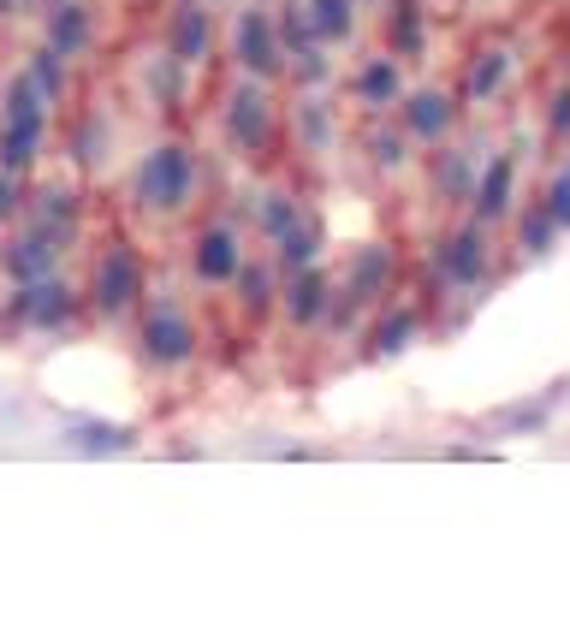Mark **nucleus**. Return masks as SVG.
<instances>
[{"label":"nucleus","instance_id":"nucleus-1","mask_svg":"<svg viewBox=\"0 0 570 629\" xmlns=\"http://www.w3.org/2000/svg\"><path fill=\"white\" fill-rule=\"evenodd\" d=\"M42 125H48V95L36 78H18L7 90V113H0V167L7 172H24L42 143Z\"/></svg>","mask_w":570,"mask_h":629},{"label":"nucleus","instance_id":"nucleus-2","mask_svg":"<svg viewBox=\"0 0 570 629\" xmlns=\"http://www.w3.org/2000/svg\"><path fill=\"white\" fill-rule=\"evenodd\" d=\"M190 179H197L190 155L179 143H167V149H155V155L137 167V196H143L149 208H179L190 196Z\"/></svg>","mask_w":570,"mask_h":629},{"label":"nucleus","instance_id":"nucleus-3","mask_svg":"<svg viewBox=\"0 0 570 629\" xmlns=\"http://www.w3.org/2000/svg\"><path fill=\"white\" fill-rule=\"evenodd\" d=\"M137 292H143V268H137V256H131V249H113V256L96 268V309L119 314Z\"/></svg>","mask_w":570,"mask_h":629},{"label":"nucleus","instance_id":"nucleus-4","mask_svg":"<svg viewBox=\"0 0 570 629\" xmlns=\"http://www.w3.org/2000/svg\"><path fill=\"white\" fill-rule=\"evenodd\" d=\"M12 314L18 321H30V326H66L72 321V292L48 273V280H30V285H18V304H12Z\"/></svg>","mask_w":570,"mask_h":629},{"label":"nucleus","instance_id":"nucleus-5","mask_svg":"<svg viewBox=\"0 0 570 629\" xmlns=\"http://www.w3.org/2000/svg\"><path fill=\"white\" fill-rule=\"evenodd\" d=\"M143 350L155 362H185L190 350H197V333H190V321H179L173 309H161V314L143 321Z\"/></svg>","mask_w":570,"mask_h":629},{"label":"nucleus","instance_id":"nucleus-6","mask_svg":"<svg viewBox=\"0 0 570 629\" xmlns=\"http://www.w3.org/2000/svg\"><path fill=\"white\" fill-rule=\"evenodd\" d=\"M54 249H60V232H30V238H18L12 244V256H7V268H12V280L18 285H30V280H48V268H54Z\"/></svg>","mask_w":570,"mask_h":629},{"label":"nucleus","instance_id":"nucleus-7","mask_svg":"<svg viewBox=\"0 0 570 629\" xmlns=\"http://www.w3.org/2000/svg\"><path fill=\"white\" fill-rule=\"evenodd\" d=\"M238 60H244L250 72H262V78L274 72V36H268V18H262V12H244V18H238Z\"/></svg>","mask_w":570,"mask_h":629},{"label":"nucleus","instance_id":"nucleus-8","mask_svg":"<svg viewBox=\"0 0 570 629\" xmlns=\"http://www.w3.org/2000/svg\"><path fill=\"white\" fill-rule=\"evenodd\" d=\"M197 273L202 280H232L238 273V238L232 232H208L197 244Z\"/></svg>","mask_w":570,"mask_h":629},{"label":"nucleus","instance_id":"nucleus-9","mask_svg":"<svg viewBox=\"0 0 570 629\" xmlns=\"http://www.w3.org/2000/svg\"><path fill=\"white\" fill-rule=\"evenodd\" d=\"M262 131H268L262 90H238V95H232V137H238V143H262Z\"/></svg>","mask_w":570,"mask_h":629},{"label":"nucleus","instance_id":"nucleus-10","mask_svg":"<svg viewBox=\"0 0 570 629\" xmlns=\"http://www.w3.org/2000/svg\"><path fill=\"white\" fill-rule=\"evenodd\" d=\"M84 36H90V18H84V7H54V24H48V42L60 48V54H78Z\"/></svg>","mask_w":570,"mask_h":629},{"label":"nucleus","instance_id":"nucleus-11","mask_svg":"<svg viewBox=\"0 0 570 629\" xmlns=\"http://www.w3.org/2000/svg\"><path fill=\"white\" fill-rule=\"evenodd\" d=\"M202 48H208V18H202V7H185L173 24V60H197Z\"/></svg>","mask_w":570,"mask_h":629},{"label":"nucleus","instance_id":"nucleus-12","mask_svg":"<svg viewBox=\"0 0 570 629\" xmlns=\"http://www.w3.org/2000/svg\"><path fill=\"white\" fill-rule=\"evenodd\" d=\"M66 434H72V446H84V451H125L131 446V427H107V422H72Z\"/></svg>","mask_w":570,"mask_h":629},{"label":"nucleus","instance_id":"nucleus-13","mask_svg":"<svg viewBox=\"0 0 570 629\" xmlns=\"http://www.w3.org/2000/svg\"><path fill=\"white\" fill-rule=\"evenodd\" d=\"M446 273H452V280H464V285L481 280V238L476 232H464V238H452V244H446Z\"/></svg>","mask_w":570,"mask_h":629},{"label":"nucleus","instance_id":"nucleus-14","mask_svg":"<svg viewBox=\"0 0 570 629\" xmlns=\"http://www.w3.org/2000/svg\"><path fill=\"white\" fill-rule=\"evenodd\" d=\"M505 196H511V161H493V167H487V179H481L476 214H481V220H493V214L505 208Z\"/></svg>","mask_w":570,"mask_h":629},{"label":"nucleus","instance_id":"nucleus-15","mask_svg":"<svg viewBox=\"0 0 570 629\" xmlns=\"http://www.w3.org/2000/svg\"><path fill=\"white\" fill-rule=\"evenodd\" d=\"M452 125V107L440 95H410V131L416 137H440Z\"/></svg>","mask_w":570,"mask_h":629},{"label":"nucleus","instance_id":"nucleus-16","mask_svg":"<svg viewBox=\"0 0 570 629\" xmlns=\"http://www.w3.org/2000/svg\"><path fill=\"white\" fill-rule=\"evenodd\" d=\"M315 30L321 36H351V0H315Z\"/></svg>","mask_w":570,"mask_h":629},{"label":"nucleus","instance_id":"nucleus-17","mask_svg":"<svg viewBox=\"0 0 570 629\" xmlns=\"http://www.w3.org/2000/svg\"><path fill=\"white\" fill-rule=\"evenodd\" d=\"M60 60H66V54H60V48H54V42H48V48H42V54H36V60H30V78H36V84H42V95H60V84H66V78H60Z\"/></svg>","mask_w":570,"mask_h":629},{"label":"nucleus","instance_id":"nucleus-18","mask_svg":"<svg viewBox=\"0 0 570 629\" xmlns=\"http://www.w3.org/2000/svg\"><path fill=\"white\" fill-rule=\"evenodd\" d=\"M363 95H369V102H392V95H398V72H392L387 60H375V66L363 72Z\"/></svg>","mask_w":570,"mask_h":629},{"label":"nucleus","instance_id":"nucleus-19","mask_svg":"<svg viewBox=\"0 0 570 629\" xmlns=\"http://www.w3.org/2000/svg\"><path fill=\"white\" fill-rule=\"evenodd\" d=\"M315 309H321V280H315V273H297V285H291V314L309 321Z\"/></svg>","mask_w":570,"mask_h":629},{"label":"nucleus","instance_id":"nucleus-20","mask_svg":"<svg viewBox=\"0 0 570 629\" xmlns=\"http://www.w3.org/2000/svg\"><path fill=\"white\" fill-rule=\"evenodd\" d=\"M499 78H505V54H487L470 72V95H493V84H499Z\"/></svg>","mask_w":570,"mask_h":629},{"label":"nucleus","instance_id":"nucleus-21","mask_svg":"<svg viewBox=\"0 0 570 629\" xmlns=\"http://www.w3.org/2000/svg\"><path fill=\"white\" fill-rule=\"evenodd\" d=\"M404 338H410V314H392L387 333H375V350H398Z\"/></svg>","mask_w":570,"mask_h":629},{"label":"nucleus","instance_id":"nucleus-22","mask_svg":"<svg viewBox=\"0 0 570 629\" xmlns=\"http://www.w3.org/2000/svg\"><path fill=\"white\" fill-rule=\"evenodd\" d=\"M553 220H559V226H570V179H559V184H553Z\"/></svg>","mask_w":570,"mask_h":629},{"label":"nucleus","instance_id":"nucleus-23","mask_svg":"<svg viewBox=\"0 0 570 629\" xmlns=\"http://www.w3.org/2000/svg\"><path fill=\"white\" fill-rule=\"evenodd\" d=\"M0 214H12V172L0 167Z\"/></svg>","mask_w":570,"mask_h":629},{"label":"nucleus","instance_id":"nucleus-24","mask_svg":"<svg viewBox=\"0 0 570 629\" xmlns=\"http://www.w3.org/2000/svg\"><path fill=\"white\" fill-rule=\"evenodd\" d=\"M553 125H570V95H565L559 107H553Z\"/></svg>","mask_w":570,"mask_h":629},{"label":"nucleus","instance_id":"nucleus-25","mask_svg":"<svg viewBox=\"0 0 570 629\" xmlns=\"http://www.w3.org/2000/svg\"><path fill=\"white\" fill-rule=\"evenodd\" d=\"M12 7H18V0H0V12H12Z\"/></svg>","mask_w":570,"mask_h":629}]
</instances>
